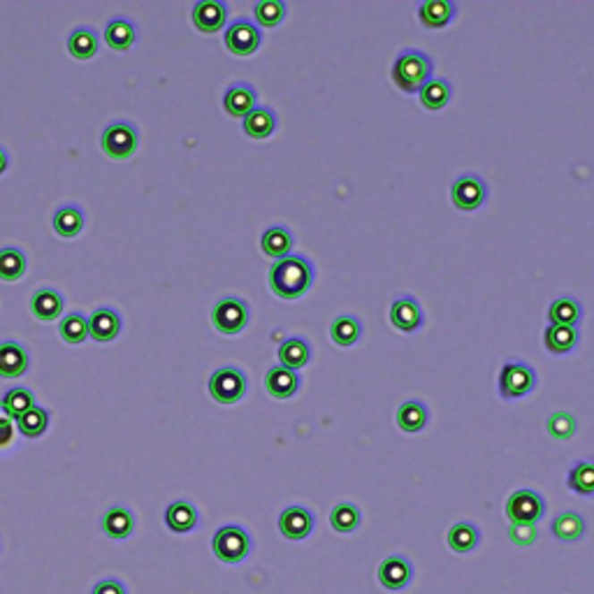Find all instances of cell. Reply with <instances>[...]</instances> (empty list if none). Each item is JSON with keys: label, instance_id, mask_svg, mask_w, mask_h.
<instances>
[{"label": "cell", "instance_id": "1", "mask_svg": "<svg viewBox=\"0 0 594 594\" xmlns=\"http://www.w3.org/2000/svg\"><path fill=\"white\" fill-rule=\"evenodd\" d=\"M314 284V265L311 260L297 253L279 258L269 267V288L284 300H297Z\"/></svg>", "mask_w": 594, "mask_h": 594}, {"label": "cell", "instance_id": "2", "mask_svg": "<svg viewBox=\"0 0 594 594\" xmlns=\"http://www.w3.org/2000/svg\"><path fill=\"white\" fill-rule=\"evenodd\" d=\"M432 58L420 49H402L393 64V81L404 93H418L428 80H432Z\"/></svg>", "mask_w": 594, "mask_h": 594}, {"label": "cell", "instance_id": "3", "mask_svg": "<svg viewBox=\"0 0 594 594\" xmlns=\"http://www.w3.org/2000/svg\"><path fill=\"white\" fill-rule=\"evenodd\" d=\"M497 388L504 400H520L537 388V371L527 362L506 361L499 371Z\"/></svg>", "mask_w": 594, "mask_h": 594}, {"label": "cell", "instance_id": "4", "mask_svg": "<svg viewBox=\"0 0 594 594\" xmlns=\"http://www.w3.org/2000/svg\"><path fill=\"white\" fill-rule=\"evenodd\" d=\"M214 555L225 564H240L251 553V537L240 525H225L214 534Z\"/></svg>", "mask_w": 594, "mask_h": 594}, {"label": "cell", "instance_id": "5", "mask_svg": "<svg viewBox=\"0 0 594 594\" xmlns=\"http://www.w3.org/2000/svg\"><path fill=\"white\" fill-rule=\"evenodd\" d=\"M251 309L242 297H221L212 309V323L221 335H237L249 326Z\"/></svg>", "mask_w": 594, "mask_h": 594}, {"label": "cell", "instance_id": "6", "mask_svg": "<svg viewBox=\"0 0 594 594\" xmlns=\"http://www.w3.org/2000/svg\"><path fill=\"white\" fill-rule=\"evenodd\" d=\"M506 515L513 525H537L546 515V499L537 490H515L506 502Z\"/></svg>", "mask_w": 594, "mask_h": 594}, {"label": "cell", "instance_id": "7", "mask_svg": "<svg viewBox=\"0 0 594 594\" xmlns=\"http://www.w3.org/2000/svg\"><path fill=\"white\" fill-rule=\"evenodd\" d=\"M138 131L128 121H115L103 132V151L115 160H126L138 151Z\"/></svg>", "mask_w": 594, "mask_h": 594}, {"label": "cell", "instance_id": "8", "mask_svg": "<svg viewBox=\"0 0 594 594\" xmlns=\"http://www.w3.org/2000/svg\"><path fill=\"white\" fill-rule=\"evenodd\" d=\"M209 395L218 404H234L246 395V377L237 367H221L209 378Z\"/></svg>", "mask_w": 594, "mask_h": 594}, {"label": "cell", "instance_id": "9", "mask_svg": "<svg viewBox=\"0 0 594 594\" xmlns=\"http://www.w3.org/2000/svg\"><path fill=\"white\" fill-rule=\"evenodd\" d=\"M451 198L453 205L457 209H462V212H474L479 209L488 198V186L486 182L479 177V174H462V177H457L451 186Z\"/></svg>", "mask_w": 594, "mask_h": 594}, {"label": "cell", "instance_id": "10", "mask_svg": "<svg viewBox=\"0 0 594 594\" xmlns=\"http://www.w3.org/2000/svg\"><path fill=\"white\" fill-rule=\"evenodd\" d=\"M260 40H263L260 29L249 19H234L225 29V47L234 56H251L260 47Z\"/></svg>", "mask_w": 594, "mask_h": 594}, {"label": "cell", "instance_id": "11", "mask_svg": "<svg viewBox=\"0 0 594 594\" xmlns=\"http://www.w3.org/2000/svg\"><path fill=\"white\" fill-rule=\"evenodd\" d=\"M413 576H416V569L404 555H390L378 566V583L388 592H400V590L409 588Z\"/></svg>", "mask_w": 594, "mask_h": 594}, {"label": "cell", "instance_id": "12", "mask_svg": "<svg viewBox=\"0 0 594 594\" xmlns=\"http://www.w3.org/2000/svg\"><path fill=\"white\" fill-rule=\"evenodd\" d=\"M316 527L314 513L304 506H288L281 511L279 515V531L288 541H302V539L311 537V531Z\"/></svg>", "mask_w": 594, "mask_h": 594}, {"label": "cell", "instance_id": "13", "mask_svg": "<svg viewBox=\"0 0 594 594\" xmlns=\"http://www.w3.org/2000/svg\"><path fill=\"white\" fill-rule=\"evenodd\" d=\"M423 307L418 304L416 297L400 295L390 304V323L400 332H416L423 327Z\"/></svg>", "mask_w": 594, "mask_h": 594}, {"label": "cell", "instance_id": "14", "mask_svg": "<svg viewBox=\"0 0 594 594\" xmlns=\"http://www.w3.org/2000/svg\"><path fill=\"white\" fill-rule=\"evenodd\" d=\"M228 19V7L221 0H200L193 7V23L195 29L202 33H216L223 29V23Z\"/></svg>", "mask_w": 594, "mask_h": 594}, {"label": "cell", "instance_id": "15", "mask_svg": "<svg viewBox=\"0 0 594 594\" xmlns=\"http://www.w3.org/2000/svg\"><path fill=\"white\" fill-rule=\"evenodd\" d=\"M457 5L453 0H423L418 5V19L425 29H444L455 19Z\"/></svg>", "mask_w": 594, "mask_h": 594}, {"label": "cell", "instance_id": "16", "mask_svg": "<svg viewBox=\"0 0 594 594\" xmlns=\"http://www.w3.org/2000/svg\"><path fill=\"white\" fill-rule=\"evenodd\" d=\"M256 89L246 81H237V84L228 86V91L223 96V107L230 116H240L244 119L249 112L256 109Z\"/></svg>", "mask_w": 594, "mask_h": 594}, {"label": "cell", "instance_id": "17", "mask_svg": "<svg viewBox=\"0 0 594 594\" xmlns=\"http://www.w3.org/2000/svg\"><path fill=\"white\" fill-rule=\"evenodd\" d=\"M585 518L576 511H562L550 522V534L562 543H576L585 537Z\"/></svg>", "mask_w": 594, "mask_h": 594}, {"label": "cell", "instance_id": "18", "mask_svg": "<svg viewBox=\"0 0 594 594\" xmlns=\"http://www.w3.org/2000/svg\"><path fill=\"white\" fill-rule=\"evenodd\" d=\"M29 371V353L21 344L0 342V377L19 378Z\"/></svg>", "mask_w": 594, "mask_h": 594}, {"label": "cell", "instance_id": "19", "mask_svg": "<svg viewBox=\"0 0 594 594\" xmlns=\"http://www.w3.org/2000/svg\"><path fill=\"white\" fill-rule=\"evenodd\" d=\"M121 332V318L115 309H96L93 316L89 318V337H93L96 342L107 344L112 339L119 337Z\"/></svg>", "mask_w": 594, "mask_h": 594}, {"label": "cell", "instance_id": "20", "mask_svg": "<svg viewBox=\"0 0 594 594\" xmlns=\"http://www.w3.org/2000/svg\"><path fill=\"white\" fill-rule=\"evenodd\" d=\"M265 388H267V393L272 395V397H276V400H288V397H293V395L297 393V388H300V377H297V371L276 365L267 371Z\"/></svg>", "mask_w": 594, "mask_h": 594}, {"label": "cell", "instance_id": "21", "mask_svg": "<svg viewBox=\"0 0 594 594\" xmlns=\"http://www.w3.org/2000/svg\"><path fill=\"white\" fill-rule=\"evenodd\" d=\"M583 318V304L578 302L573 295L555 297L548 307V320L553 326H573L578 327Z\"/></svg>", "mask_w": 594, "mask_h": 594}, {"label": "cell", "instance_id": "22", "mask_svg": "<svg viewBox=\"0 0 594 594\" xmlns=\"http://www.w3.org/2000/svg\"><path fill=\"white\" fill-rule=\"evenodd\" d=\"M578 339H581V332L573 326H553L550 323L546 332H543V344H546V349L553 355H564L573 351Z\"/></svg>", "mask_w": 594, "mask_h": 594}, {"label": "cell", "instance_id": "23", "mask_svg": "<svg viewBox=\"0 0 594 594\" xmlns=\"http://www.w3.org/2000/svg\"><path fill=\"white\" fill-rule=\"evenodd\" d=\"M448 548L457 555L474 553L480 543V530L474 522H455L448 530Z\"/></svg>", "mask_w": 594, "mask_h": 594}, {"label": "cell", "instance_id": "24", "mask_svg": "<svg viewBox=\"0 0 594 594\" xmlns=\"http://www.w3.org/2000/svg\"><path fill=\"white\" fill-rule=\"evenodd\" d=\"M135 40H138V33H135V26L128 19L116 17L105 26V42L115 52H128L135 45Z\"/></svg>", "mask_w": 594, "mask_h": 594}, {"label": "cell", "instance_id": "25", "mask_svg": "<svg viewBox=\"0 0 594 594\" xmlns=\"http://www.w3.org/2000/svg\"><path fill=\"white\" fill-rule=\"evenodd\" d=\"M429 420L428 406L420 400H409L397 409V425L406 435H416L420 429H425Z\"/></svg>", "mask_w": 594, "mask_h": 594}, {"label": "cell", "instance_id": "26", "mask_svg": "<svg viewBox=\"0 0 594 594\" xmlns=\"http://www.w3.org/2000/svg\"><path fill=\"white\" fill-rule=\"evenodd\" d=\"M566 488L581 497H594V460H578L566 474Z\"/></svg>", "mask_w": 594, "mask_h": 594}, {"label": "cell", "instance_id": "27", "mask_svg": "<svg viewBox=\"0 0 594 594\" xmlns=\"http://www.w3.org/2000/svg\"><path fill=\"white\" fill-rule=\"evenodd\" d=\"M418 96H420V103H423L425 109L437 112V109H444L453 98V84L444 77H432V80L425 81Z\"/></svg>", "mask_w": 594, "mask_h": 594}, {"label": "cell", "instance_id": "28", "mask_svg": "<svg viewBox=\"0 0 594 594\" xmlns=\"http://www.w3.org/2000/svg\"><path fill=\"white\" fill-rule=\"evenodd\" d=\"M260 249H263L265 256L275 258V260L286 258L293 249V233L284 225H272L260 237Z\"/></svg>", "mask_w": 594, "mask_h": 594}, {"label": "cell", "instance_id": "29", "mask_svg": "<svg viewBox=\"0 0 594 594\" xmlns=\"http://www.w3.org/2000/svg\"><path fill=\"white\" fill-rule=\"evenodd\" d=\"M276 131V115L269 107H256L244 116V132L253 140H265Z\"/></svg>", "mask_w": 594, "mask_h": 594}, {"label": "cell", "instance_id": "30", "mask_svg": "<svg viewBox=\"0 0 594 594\" xmlns=\"http://www.w3.org/2000/svg\"><path fill=\"white\" fill-rule=\"evenodd\" d=\"M165 522L174 534H186L198 525V511L189 502H174L167 506Z\"/></svg>", "mask_w": 594, "mask_h": 594}, {"label": "cell", "instance_id": "31", "mask_svg": "<svg viewBox=\"0 0 594 594\" xmlns=\"http://www.w3.org/2000/svg\"><path fill=\"white\" fill-rule=\"evenodd\" d=\"M330 337L332 342L339 344V346H353V344L362 337L361 318L353 314L337 316V318L332 320Z\"/></svg>", "mask_w": 594, "mask_h": 594}, {"label": "cell", "instance_id": "32", "mask_svg": "<svg viewBox=\"0 0 594 594\" xmlns=\"http://www.w3.org/2000/svg\"><path fill=\"white\" fill-rule=\"evenodd\" d=\"M309 361H311V349L304 339L291 337L279 346V362L286 369H302Z\"/></svg>", "mask_w": 594, "mask_h": 594}, {"label": "cell", "instance_id": "33", "mask_svg": "<svg viewBox=\"0 0 594 594\" xmlns=\"http://www.w3.org/2000/svg\"><path fill=\"white\" fill-rule=\"evenodd\" d=\"M30 311L40 320H56L64 311V297L52 288H42L30 300Z\"/></svg>", "mask_w": 594, "mask_h": 594}, {"label": "cell", "instance_id": "34", "mask_svg": "<svg viewBox=\"0 0 594 594\" xmlns=\"http://www.w3.org/2000/svg\"><path fill=\"white\" fill-rule=\"evenodd\" d=\"M84 228V214H81L80 207L74 205H64L58 207L56 214H54V230H56L61 237L65 240H72Z\"/></svg>", "mask_w": 594, "mask_h": 594}, {"label": "cell", "instance_id": "35", "mask_svg": "<svg viewBox=\"0 0 594 594\" xmlns=\"http://www.w3.org/2000/svg\"><path fill=\"white\" fill-rule=\"evenodd\" d=\"M103 530L112 539H128L135 530V518L123 506H112L103 518Z\"/></svg>", "mask_w": 594, "mask_h": 594}, {"label": "cell", "instance_id": "36", "mask_svg": "<svg viewBox=\"0 0 594 594\" xmlns=\"http://www.w3.org/2000/svg\"><path fill=\"white\" fill-rule=\"evenodd\" d=\"M361 522H362L361 509L351 502L337 504L330 513L332 530L339 531V534H351V531H355L361 527Z\"/></svg>", "mask_w": 594, "mask_h": 594}, {"label": "cell", "instance_id": "37", "mask_svg": "<svg viewBox=\"0 0 594 594\" xmlns=\"http://www.w3.org/2000/svg\"><path fill=\"white\" fill-rule=\"evenodd\" d=\"M47 425H49V412L42 409V406H33L23 416L17 418V428L23 437L29 439H38V437L45 435Z\"/></svg>", "mask_w": 594, "mask_h": 594}, {"label": "cell", "instance_id": "38", "mask_svg": "<svg viewBox=\"0 0 594 594\" xmlns=\"http://www.w3.org/2000/svg\"><path fill=\"white\" fill-rule=\"evenodd\" d=\"M68 52L80 61L96 56L98 35L91 29H74L68 38Z\"/></svg>", "mask_w": 594, "mask_h": 594}, {"label": "cell", "instance_id": "39", "mask_svg": "<svg viewBox=\"0 0 594 594\" xmlns=\"http://www.w3.org/2000/svg\"><path fill=\"white\" fill-rule=\"evenodd\" d=\"M253 14H256V21L260 26L275 29V26H279L286 19V3H281V0H260L253 7Z\"/></svg>", "mask_w": 594, "mask_h": 594}, {"label": "cell", "instance_id": "40", "mask_svg": "<svg viewBox=\"0 0 594 594\" xmlns=\"http://www.w3.org/2000/svg\"><path fill=\"white\" fill-rule=\"evenodd\" d=\"M26 272V256L19 249H0V279L17 281Z\"/></svg>", "mask_w": 594, "mask_h": 594}, {"label": "cell", "instance_id": "41", "mask_svg": "<svg viewBox=\"0 0 594 594\" xmlns=\"http://www.w3.org/2000/svg\"><path fill=\"white\" fill-rule=\"evenodd\" d=\"M546 428H548V435L553 437V439L557 441H566L572 439L573 435H576V416H573L572 412H553L548 416V423H546Z\"/></svg>", "mask_w": 594, "mask_h": 594}, {"label": "cell", "instance_id": "42", "mask_svg": "<svg viewBox=\"0 0 594 594\" xmlns=\"http://www.w3.org/2000/svg\"><path fill=\"white\" fill-rule=\"evenodd\" d=\"M58 332H61V337L68 344H81L89 337V318H86L84 314H80V311H74V314L65 316V318L61 320Z\"/></svg>", "mask_w": 594, "mask_h": 594}, {"label": "cell", "instance_id": "43", "mask_svg": "<svg viewBox=\"0 0 594 594\" xmlns=\"http://www.w3.org/2000/svg\"><path fill=\"white\" fill-rule=\"evenodd\" d=\"M35 406V397L29 388H14L3 397V409L7 412L10 418H19L23 413L33 409Z\"/></svg>", "mask_w": 594, "mask_h": 594}, {"label": "cell", "instance_id": "44", "mask_svg": "<svg viewBox=\"0 0 594 594\" xmlns=\"http://www.w3.org/2000/svg\"><path fill=\"white\" fill-rule=\"evenodd\" d=\"M509 537L515 546H534L539 539L537 525H513L509 527Z\"/></svg>", "mask_w": 594, "mask_h": 594}, {"label": "cell", "instance_id": "45", "mask_svg": "<svg viewBox=\"0 0 594 594\" xmlns=\"http://www.w3.org/2000/svg\"><path fill=\"white\" fill-rule=\"evenodd\" d=\"M91 594H128V592L121 581H116V578H107V581H100V583L93 588Z\"/></svg>", "mask_w": 594, "mask_h": 594}, {"label": "cell", "instance_id": "46", "mask_svg": "<svg viewBox=\"0 0 594 594\" xmlns=\"http://www.w3.org/2000/svg\"><path fill=\"white\" fill-rule=\"evenodd\" d=\"M12 437V425H10V416H7V412L3 409V413H0V444H7Z\"/></svg>", "mask_w": 594, "mask_h": 594}, {"label": "cell", "instance_id": "47", "mask_svg": "<svg viewBox=\"0 0 594 594\" xmlns=\"http://www.w3.org/2000/svg\"><path fill=\"white\" fill-rule=\"evenodd\" d=\"M5 170H7V154L3 151V148H0V174H3Z\"/></svg>", "mask_w": 594, "mask_h": 594}]
</instances>
